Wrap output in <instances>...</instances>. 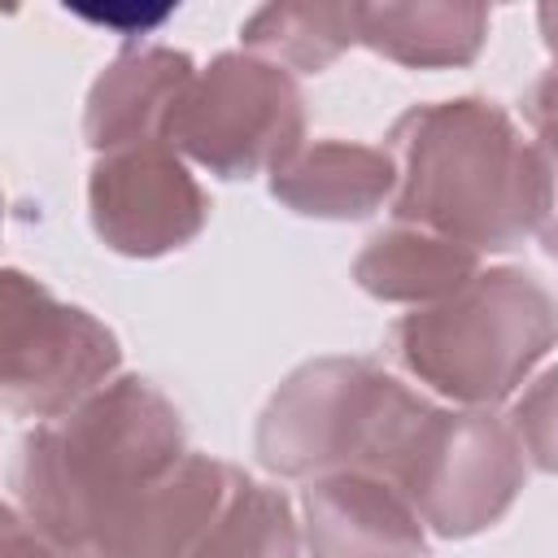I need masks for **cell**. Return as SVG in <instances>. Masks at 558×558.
I'll use <instances>...</instances> for the list:
<instances>
[{"label":"cell","instance_id":"obj_1","mask_svg":"<svg viewBox=\"0 0 558 558\" xmlns=\"http://www.w3.org/2000/svg\"><path fill=\"white\" fill-rule=\"evenodd\" d=\"M187 458L174 401L144 375H118L61 418L35 423L13 458V506L105 558L131 510Z\"/></svg>","mask_w":558,"mask_h":558},{"label":"cell","instance_id":"obj_2","mask_svg":"<svg viewBox=\"0 0 558 558\" xmlns=\"http://www.w3.org/2000/svg\"><path fill=\"white\" fill-rule=\"evenodd\" d=\"M388 153L397 161L392 218L432 227L480 257L541 235L554 214L558 161L493 100L414 105L392 122Z\"/></svg>","mask_w":558,"mask_h":558},{"label":"cell","instance_id":"obj_3","mask_svg":"<svg viewBox=\"0 0 558 558\" xmlns=\"http://www.w3.org/2000/svg\"><path fill=\"white\" fill-rule=\"evenodd\" d=\"M388 344L432 392L466 410H488L510 401L558 344V305L536 275L497 266L480 270L453 296L397 318Z\"/></svg>","mask_w":558,"mask_h":558},{"label":"cell","instance_id":"obj_4","mask_svg":"<svg viewBox=\"0 0 558 558\" xmlns=\"http://www.w3.org/2000/svg\"><path fill=\"white\" fill-rule=\"evenodd\" d=\"M427 397L366 357H318L296 366L266 401L253 449L283 480L331 471H379Z\"/></svg>","mask_w":558,"mask_h":558},{"label":"cell","instance_id":"obj_5","mask_svg":"<svg viewBox=\"0 0 558 558\" xmlns=\"http://www.w3.org/2000/svg\"><path fill=\"white\" fill-rule=\"evenodd\" d=\"M523 462L510 418L488 410H440L427 401L379 475L405 493L427 532L462 541L493 527L514 506L527 475Z\"/></svg>","mask_w":558,"mask_h":558},{"label":"cell","instance_id":"obj_6","mask_svg":"<svg viewBox=\"0 0 558 558\" xmlns=\"http://www.w3.org/2000/svg\"><path fill=\"white\" fill-rule=\"evenodd\" d=\"M301 140L305 100L296 78L253 52H222L196 70L166 126V144L218 179L270 174Z\"/></svg>","mask_w":558,"mask_h":558},{"label":"cell","instance_id":"obj_7","mask_svg":"<svg viewBox=\"0 0 558 558\" xmlns=\"http://www.w3.org/2000/svg\"><path fill=\"white\" fill-rule=\"evenodd\" d=\"M0 327V392L9 414L48 423L118 379V336L96 314L57 301L39 279L22 270H4Z\"/></svg>","mask_w":558,"mask_h":558},{"label":"cell","instance_id":"obj_8","mask_svg":"<svg viewBox=\"0 0 558 558\" xmlns=\"http://www.w3.org/2000/svg\"><path fill=\"white\" fill-rule=\"evenodd\" d=\"M87 214L105 248L122 257H166L209 222V196L170 144H140L96 157Z\"/></svg>","mask_w":558,"mask_h":558},{"label":"cell","instance_id":"obj_9","mask_svg":"<svg viewBox=\"0 0 558 558\" xmlns=\"http://www.w3.org/2000/svg\"><path fill=\"white\" fill-rule=\"evenodd\" d=\"M301 541L310 558H427V527L379 471L349 466L305 484Z\"/></svg>","mask_w":558,"mask_h":558},{"label":"cell","instance_id":"obj_10","mask_svg":"<svg viewBox=\"0 0 558 558\" xmlns=\"http://www.w3.org/2000/svg\"><path fill=\"white\" fill-rule=\"evenodd\" d=\"M192 78V57L174 48H131L113 57L87 92L83 140L96 148V157L140 144H166L170 113Z\"/></svg>","mask_w":558,"mask_h":558},{"label":"cell","instance_id":"obj_11","mask_svg":"<svg viewBox=\"0 0 558 558\" xmlns=\"http://www.w3.org/2000/svg\"><path fill=\"white\" fill-rule=\"evenodd\" d=\"M397 192V161L388 148L353 140L301 144L283 166L270 170V196L301 218L357 222L388 205Z\"/></svg>","mask_w":558,"mask_h":558},{"label":"cell","instance_id":"obj_12","mask_svg":"<svg viewBox=\"0 0 558 558\" xmlns=\"http://www.w3.org/2000/svg\"><path fill=\"white\" fill-rule=\"evenodd\" d=\"M235 480L240 471L231 462L187 449V458L131 510L105 558H192V549L227 506Z\"/></svg>","mask_w":558,"mask_h":558},{"label":"cell","instance_id":"obj_13","mask_svg":"<svg viewBox=\"0 0 558 558\" xmlns=\"http://www.w3.org/2000/svg\"><path fill=\"white\" fill-rule=\"evenodd\" d=\"M480 275V253L418 222L375 231L353 257V279L366 296L388 305H436Z\"/></svg>","mask_w":558,"mask_h":558},{"label":"cell","instance_id":"obj_14","mask_svg":"<svg viewBox=\"0 0 558 558\" xmlns=\"http://www.w3.org/2000/svg\"><path fill=\"white\" fill-rule=\"evenodd\" d=\"M357 44L375 48L379 57L397 65L418 70H445L466 65L480 57L488 35V9L484 4H353Z\"/></svg>","mask_w":558,"mask_h":558},{"label":"cell","instance_id":"obj_15","mask_svg":"<svg viewBox=\"0 0 558 558\" xmlns=\"http://www.w3.org/2000/svg\"><path fill=\"white\" fill-rule=\"evenodd\" d=\"M240 39L253 57L305 74L327 70L349 44H357L353 4H266L244 26Z\"/></svg>","mask_w":558,"mask_h":558},{"label":"cell","instance_id":"obj_16","mask_svg":"<svg viewBox=\"0 0 558 558\" xmlns=\"http://www.w3.org/2000/svg\"><path fill=\"white\" fill-rule=\"evenodd\" d=\"M192 558H301V523L292 519V501L240 471L227 506Z\"/></svg>","mask_w":558,"mask_h":558},{"label":"cell","instance_id":"obj_17","mask_svg":"<svg viewBox=\"0 0 558 558\" xmlns=\"http://www.w3.org/2000/svg\"><path fill=\"white\" fill-rule=\"evenodd\" d=\"M510 427L523 445V458L545 471L558 475V366H549L545 375H536L510 405Z\"/></svg>","mask_w":558,"mask_h":558},{"label":"cell","instance_id":"obj_18","mask_svg":"<svg viewBox=\"0 0 558 558\" xmlns=\"http://www.w3.org/2000/svg\"><path fill=\"white\" fill-rule=\"evenodd\" d=\"M0 558H100V554L39 527L13 501H4V510H0Z\"/></svg>","mask_w":558,"mask_h":558},{"label":"cell","instance_id":"obj_19","mask_svg":"<svg viewBox=\"0 0 558 558\" xmlns=\"http://www.w3.org/2000/svg\"><path fill=\"white\" fill-rule=\"evenodd\" d=\"M74 13H78V17H87V22L118 26V31H122L126 22H140L144 31H153V26H161L174 9H170V4H157V9H135V4H131V9H74Z\"/></svg>","mask_w":558,"mask_h":558},{"label":"cell","instance_id":"obj_20","mask_svg":"<svg viewBox=\"0 0 558 558\" xmlns=\"http://www.w3.org/2000/svg\"><path fill=\"white\" fill-rule=\"evenodd\" d=\"M541 26H545V44H549V52L558 61V4H545L541 9Z\"/></svg>","mask_w":558,"mask_h":558},{"label":"cell","instance_id":"obj_21","mask_svg":"<svg viewBox=\"0 0 558 558\" xmlns=\"http://www.w3.org/2000/svg\"><path fill=\"white\" fill-rule=\"evenodd\" d=\"M541 244H545L549 257H558V196H554V214H549V222L541 227Z\"/></svg>","mask_w":558,"mask_h":558}]
</instances>
